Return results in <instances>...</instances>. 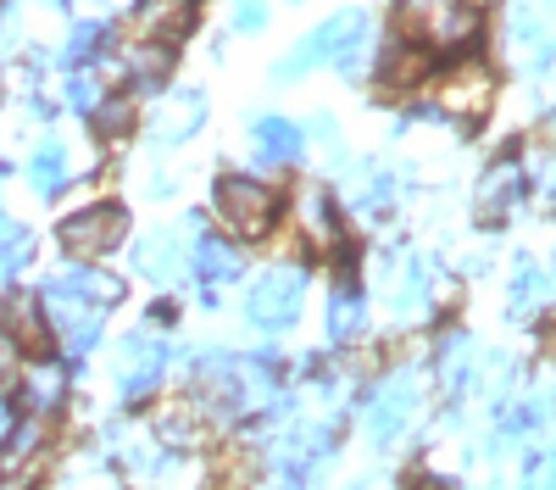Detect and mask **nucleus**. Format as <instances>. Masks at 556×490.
<instances>
[{
	"label": "nucleus",
	"mask_w": 556,
	"mask_h": 490,
	"mask_svg": "<svg viewBox=\"0 0 556 490\" xmlns=\"http://www.w3.org/2000/svg\"><path fill=\"white\" fill-rule=\"evenodd\" d=\"M484 7H490V0H484Z\"/></svg>",
	"instance_id": "nucleus-33"
},
{
	"label": "nucleus",
	"mask_w": 556,
	"mask_h": 490,
	"mask_svg": "<svg viewBox=\"0 0 556 490\" xmlns=\"http://www.w3.org/2000/svg\"><path fill=\"white\" fill-rule=\"evenodd\" d=\"M551 279H556V262H551Z\"/></svg>",
	"instance_id": "nucleus-32"
},
{
	"label": "nucleus",
	"mask_w": 556,
	"mask_h": 490,
	"mask_svg": "<svg viewBox=\"0 0 556 490\" xmlns=\"http://www.w3.org/2000/svg\"><path fill=\"white\" fill-rule=\"evenodd\" d=\"M206 123V89L195 84H178L167 89V96H156V112H151V140L167 151V146H184V140H195Z\"/></svg>",
	"instance_id": "nucleus-11"
},
{
	"label": "nucleus",
	"mask_w": 556,
	"mask_h": 490,
	"mask_svg": "<svg viewBox=\"0 0 556 490\" xmlns=\"http://www.w3.org/2000/svg\"><path fill=\"white\" fill-rule=\"evenodd\" d=\"M39 445H45V424H39V418H23V424L7 435V445H0V479H17V474L39 457Z\"/></svg>",
	"instance_id": "nucleus-23"
},
{
	"label": "nucleus",
	"mask_w": 556,
	"mask_h": 490,
	"mask_svg": "<svg viewBox=\"0 0 556 490\" xmlns=\"http://www.w3.org/2000/svg\"><path fill=\"white\" fill-rule=\"evenodd\" d=\"M429 290H434L429 262H424V256H401V279H390V306L406 318V312L429 306Z\"/></svg>",
	"instance_id": "nucleus-21"
},
{
	"label": "nucleus",
	"mask_w": 556,
	"mask_h": 490,
	"mask_svg": "<svg viewBox=\"0 0 556 490\" xmlns=\"http://www.w3.org/2000/svg\"><path fill=\"white\" fill-rule=\"evenodd\" d=\"M545 128H551V140H556V106H551V117H545Z\"/></svg>",
	"instance_id": "nucleus-31"
},
{
	"label": "nucleus",
	"mask_w": 556,
	"mask_h": 490,
	"mask_svg": "<svg viewBox=\"0 0 556 490\" xmlns=\"http://www.w3.org/2000/svg\"><path fill=\"white\" fill-rule=\"evenodd\" d=\"M0 324H7V340L28 356L45 351V340H51V324H45V306L39 296H7V306H0Z\"/></svg>",
	"instance_id": "nucleus-15"
},
{
	"label": "nucleus",
	"mask_w": 556,
	"mask_h": 490,
	"mask_svg": "<svg viewBox=\"0 0 556 490\" xmlns=\"http://www.w3.org/2000/svg\"><path fill=\"white\" fill-rule=\"evenodd\" d=\"M67 173H73V156H67L62 140H45V146L28 156V185H34V196H56V190L67 185Z\"/></svg>",
	"instance_id": "nucleus-20"
},
{
	"label": "nucleus",
	"mask_w": 556,
	"mask_h": 490,
	"mask_svg": "<svg viewBox=\"0 0 556 490\" xmlns=\"http://www.w3.org/2000/svg\"><path fill=\"white\" fill-rule=\"evenodd\" d=\"M523 196H529V162H523L518 151H506V156H495V162L479 173L473 212H479L484 229H501V223L518 212V201H523Z\"/></svg>",
	"instance_id": "nucleus-7"
},
{
	"label": "nucleus",
	"mask_w": 556,
	"mask_h": 490,
	"mask_svg": "<svg viewBox=\"0 0 556 490\" xmlns=\"http://www.w3.org/2000/svg\"><path fill=\"white\" fill-rule=\"evenodd\" d=\"M212 212L223 217V229H235L240 240H262V235H273L278 212H285V196L256 173H223L212 185Z\"/></svg>",
	"instance_id": "nucleus-3"
},
{
	"label": "nucleus",
	"mask_w": 556,
	"mask_h": 490,
	"mask_svg": "<svg viewBox=\"0 0 556 490\" xmlns=\"http://www.w3.org/2000/svg\"><path fill=\"white\" fill-rule=\"evenodd\" d=\"M190 34H195V0H134V39L173 51Z\"/></svg>",
	"instance_id": "nucleus-12"
},
{
	"label": "nucleus",
	"mask_w": 556,
	"mask_h": 490,
	"mask_svg": "<svg viewBox=\"0 0 556 490\" xmlns=\"http://www.w3.org/2000/svg\"><path fill=\"white\" fill-rule=\"evenodd\" d=\"M412 28L434 56H473L490 28V7L484 0H424L412 12Z\"/></svg>",
	"instance_id": "nucleus-4"
},
{
	"label": "nucleus",
	"mask_w": 556,
	"mask_h": 490,
	"mask_svg": "<svg viewBox=\"0 0 556 490\" xmlns=\"http://www.w3.org/2000/svg\"><path fill=\"white\" fill-rule=\"evenodd\" d=\"M62 401H67V368H56V363H34V368H23L17 407H28V418L56 413Z\"/></svg>",
	"instance_id": "nucleus-17"
},
{
	"label": "nucleus",
	"mask_w": 556,
	"mask_h": 490,
	"mask_svg": "<svg viewBox=\"0 0 556 490\" xmlns=\"http://www.w3.org/2000/svg\"><path fill=\"white\" fill-rule=\"evenodd\" d=\"M28 256H34L28 229H7V235H0V274H12V267H23Z\"/></svg>",
	"instance_id": "nucleus-30"
},
{
	"label": "nucleus",
	"mask_w": 556,
	"mask_h": 490,
	"mask_svg": "<svg viewBox=\"0 0 556 490\" xmlns=\"http://www.w3.org/2000/svg\"><path fill=\"white\" fill-rule=\"evenodd\" d=\"M251 156H256L262 167H290V162H301V156H306V128L290 123V117H278V112L256 117V123H251Z\"/></svg>",
	"instance_id": "nucleus-14"
},
{
	"label": "nucleus",
	"mask_w": 556,
	"mask_h": 490,
	"mask_svg": "<svg viewBox=\"0 0 556 490\" xmlns=\"http://www.w3.org/2000/svg\"><path fill=\"white\" fill-rule=\"evenodd\" d=\"M178 267H184V240L173 229H156L134 246V274L139 279H151V285H173L178 279Z\"/></svg>",
	"instance_id": "nucleus-16"
},
{
	"label": "nucleus",
	"mask_w": 556,
	"mask_h": 490,
	"mask_svg": "<svg viewBox=\"0 0 556 490\" xmlns=\"http://www.w3.org/2000/svg\"><path fill=\"white\" fill-rule=\"evenodd\" d=\"M362 329H367V306H362V296H356V290H334V296H329V340L345 345V340H356Z\"/></svg>",
	"instance_id": "nucleus-25"
},
{
	"label": "nucleus",
	"mask_w": 556,
	"mask_h": 490,
	"mask_svg": "<svg viewBox=\"0 0 556 490\" xmlns=\"http://www.w3.org/2000/svg\"><path fill=\"white\" fill-rule=\"evenodd\" d=\"M123 235H128V212H123L117 201H101V206H84V212L62 217V246H67L73 256H84V262L117 251Z\"/></svg>",
	"instance_id": "nucleus-8"
},
{
	"label": "nucleus",
	"mask_w": 556,
	"mask_h": 490,
	"mask_svg": "<svg viewBox=\"0 0 556 490\" xmlns=\"http://www.w3.org/2000/svg\"><path fill=\"white\" fill-rule=\"evenodd\" d=\"M551 296V274H545V267L540 262H518L513 267V290H506V312H513V318H523V312H534L540 301Z\"/></svg>",
	"instance_id": "nucleus-24"
},
{
	"label": "nucleus",
	"mask_w": 556,
	"mask_h": 490,
	"mask_svg": "<svg viewBox=\"0 0 556 490\" xmlns=\"http://www.w3.org/2000/svg\"><path fill=\"white\" fill-rule=\"evenodd\" d=\"M301 301H306V267L278 262L245 290V324L262 329V335H278L301 318Z\"/></svg>",
	"instance_id": "nucleus-5"
},
{
	"label": "nucleus",
	"mask_w": 556,
	"mask_h": 490,
	"mask_svg": "<svg viewBox=\"0 0 556 490\" xmlns=\"http://www.w3.org/2000/svg\"><path fill=\"white\" fill-rule=\"evenodd\" d=\"M295 212H301V235H306L312 246H340V206H334V196L323 190V185L301 190Z\"/></svg>",
	"instance_id": "nucleus-19"
},
{
	"label": "nucleus",
	"mask_w": 556,
	"mask_h": 490,
	"mask_svg": "<svg viewBox=\"0 0 556 490\" xmlns=\"http://www.w3.org/2000/svg\"><path fill=\"white\" fill-rule=\"evenodd\" d=\"M101 45H106V23H78L62 45V62L67 67H89V62H101Z\"/></svg>",
	"instance_id": "nucleus-26"
},
{
	"label": "nucleus",
	"mask_w": 556,
	"mask_h": 490,
	"mask_svg": "<svg viewBox=\"0 0 556 490\" xmlns=\"http://www.w3.org/2000/svg\"><path fill=\"white\" fill-rule=\"evenodd\" d=\"M417 401H424V385H417L412 368H395L379 379V390L367 395V435H374V445H395L406 435V424L417 418Z\"/></svg>",
	"instance_id": "nucleus-6"
},
{
	"label": "nucleus",
	"mask_w": 556,
	"mask_h": 490,
	"mask_svg": "<svg viewBox=\"0 0 556 490\" xmlns=\"http://www.w3.org/2000/svg\"><path fill=\"white\" fill-rule=\"evenodd\" d=\"M162 374H167V345H162V340L128 335V340L117 345V390H123L128 401L151 395V390L162 385Z\"/></svg>",
	"instance_id": "nucleus-13"
},
{
	"label": "nucleus",
	"mask_w": 556,
	"mask_h": 490,
	"mask_svg": "<svg viewBox=\"0 0 556 490\" xmlns=\"http://www.w3.org/2000/svg\"><path fill=\"white\" fill-rule=\"evenodd\" d=\"M390 206H395V178L390 173H367L362 190H356V212L374 217V212H390Z\"/></svg>",
	"instance_id": "nucleus-28"
},
{
	"label": "nucleus",
	"mask_w": 556,
	"mask_h": 490,
	"mask_svg": "<svg viewBox=\"0 0 556 490\" xmlns=\"http://www.w3.org/2000/svg\"><path fill=\"white\" fill-rule=\"evenodd\" d=\"M56 285L73 290V296H84V301H96V306H117L123 301V279L101 274V267H62Z\"/></svg>",
	"instance_id": "nucleus-22"
},
{
	"label": "nucleus",
	"mask_w": 556,
	"mask_h": 490,
	"mask_svg": "<svg viewBox=\"0 0 556 490\" xmlns=\"http://www.w3.org/2000/svg\"><path fill=\"white\" fill-rule=\"evenodd\" d=\"M434 67H440V56L417 34L395 39V45L379 51V89H384V96H417V89H429Z\"/></svg>",
	"instance_id": "nucleus-9"
},
{
	"label": "nucleus",
	"mask_w": 556,
	"mask_h": 490,
	"mask_svg": "<svg viewBox=\"0 0 556 490\" xmlns=\"http://www.w3.org/2000/svg\"><path fill=\"white\" fill-rule=\"evenodd\" d=\"M267 0H235V12H228V28L235 34H262L267 28Z\"/></svg>",
	"instance_id": "nucleus-29"
},
{
	"label": "nucleus",
	"mask_w": 556,
	"mask_h": 490,
	"mask_svg": "<svg viewBox=\"0 0 556 490\" xmlns=\"http://www.w3.org/2000/svg\"><path fill=\"white\" fill-rule=\"evenodd\" d=\"M374 17H367L362 7H340L334 17H323L306 39L290 45V56L273 62V78L290 84V78H306L317 67H340L345 78H362L367 62H374Z\"/></svg>",
	"instance_id": "nucleus-1"
},
{
	"label": "nucleus",
	"mask_w": 556,
	"mask_h": 490,
	"mask_svg": "<svg viewBox=\"0 0 556 490\" xmlns=\"http://www.w3.org/2000/svg\"><path fill=\"white\" fill-rule=\"evenodd\" d=\"M45 312H51V335H56L73 356H84L89 345L101 340V306L84 301V296H73V290H62L56 279H51V290H45Z\"/></svg>",
	"instance_id": "nucleus-10"
},
{
	"label": "nucleus",
	"mask_w": 556,
	"mask_h": 490,
	"mask_svg": "<svg viewBox=\"0 0 556 490\" xmlns=\"http://www.w3.org/2000/svg\"><path fill=\"white\" fill-rule=\"evenodd\" d=\"M523 162H529V190L540 196V206L556 212V146H545V151H534Z\"/></svg>",
	"instance_id": "nucleus-27"
},
{
	"label": "nucleus",
	"mask_w": 556,
	"mask_h": 490,
	"mask_svg": "<svg viewBox=\"0 0 556 490\" xmlns=\"http://www.w3.org/2000/svg\"><path fill=\"white\" fill-rule=\"evenodd\" d=\"M190 262H195V274H201L206 285H228V279H240V267H245L240 246H235V240H223V235H212V229L195 235Z\"/></svg>",
	"instance_id": "nucleus-18"
},
{
	"label": "nucleus",
	"mask_w": 556,
	"mask_h": 490,
	"mask_svg": "<svg viewBox=\"0 0 556 490\" xmlns=\"http://www.w3.org/2000/svg\"><path fill=\"white\" fill-rule=\"evenodd\" d=\"M495 96H501V73L484 56H451L429 78V117H445L456 128H473V123L490 117Z\"/></svg>",
	"instance_id": "nucleus-2"
}]
</instances>
